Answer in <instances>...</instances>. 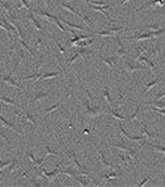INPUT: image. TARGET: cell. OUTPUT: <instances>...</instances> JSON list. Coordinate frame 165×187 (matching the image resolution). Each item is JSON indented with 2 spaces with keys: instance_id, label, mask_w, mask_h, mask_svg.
<instances>
[{
  "instance_id": "17",
  "label": "cell",
  "mask_w": 165,
  "mask_h": 187,
  "mask_svg": "<svg viewBox=\"0 0 165 187\" xmlns=\"http://www.w3.org/2000/svg\"><path fill=\"white\" fill-rule=\"evenodd\" d=\"M117 55H116V58H114V57H110V58H100L101 60H102L104 62V63L106 64V66H109L110 68H114V67H116V62H117Z\"/></svg>"
},
{
  "instance_id": "2",
  "label": "cell",
  "mask_w": 165,
  "mask_h": 187,
  "mask_svg": "<svg viewBox=\"0 0 165 187\" xmlns=\"http://www.w3.org/2000/svg\"><path fill=\"white\" fill-rule=\"evenodd\" d=\"M87 114H88V116H98V115H101V114H107V111L106 110H104V109H101V107H98V106H92V105H89V106H87Z\"/></svg>"
},
{
  "instance_id": "5",
  "label": "cell",
  "mask_w": 165,
  "mask_h": 187,
  "mask_svg": "<svg viewBox=\"0 0 165 187\" xmlns=\"http://www.w3.org/2000/svg\"><path fill=\"white\" fill-rule=\"evenodd\" d=\"M2 81L5 83V84H8V85H11V86H13V88H16V89H20L21 92H25V89L22 88L21 85L17 84V81L11 76V75H9V76H3V77H2Z\"/></svg>"
},
{
  "instance_id": "15",
  "label": "cell",
  "mask_w": 165,
  "mask_h": 187,
  "mask_svg": "<svg viewBox=\"0 0 165 187\" xmlns=\"http://www.w3.org/2000/svg\"><path fill=\"white\" fill-rule=\"evenodd\" d=\"M28 18H29V20H30L31 22H33V25L35 26V29H37V30H40V32H42V30H43V26H42V25L40 24V21H38L37 18L34 17L33 12H30V13H29V16H28Z\"/></svg>"
},
{
  "instance_id": "33",
  "label": "cell",
  "mask_w": 165,
  "mask_h": 187,
  "mask_svg": "<svg viewBox=\"0 0 165 187\" xmlns=\"http://www.w3.org/2000/svg\"><path fill=\"white\" fill-rule=\"evenodd\" d=\"M60 105H62V101H59V102H56L55 105H53V106H51V107H47V109H45V110H43V113H46V114H50V113H53V111H54V110H56V109H58V107H59Z\"/></svg>"
},
{
  "instance_id": "40",
  "label": "cell",
  "mask_w": 165,
  "mask_h": 187,
  "mask_svg": "<svg viewBox=\"0 0 165 187\" xmlns=\"http://www.w3.org/2000/svg\"><path fill=\"white\" fill-rule=\"evenodd\" d=\"M78 52L81 55V57H82V55H84V57H85V55H91V54H93L92 51H89V50H87L85 47H80Z\"/></svg>"
},
{
  "instance_id": "20",
  "label": "cell",
  "mask_w": 165,
  "mask_h": 187,
  "mask_svg": "<svg viewBox=\"0 0 165 187\" xmlns=\"http://www.w3.org/2000/svg\"><path fill=\"white\" fill-rule=\"evenodd\" d=\"M25 154H26V157L31 161V162H34L35 165H41V164H43V161H45V158H46V157H43V158H40V160H38V158H35V157H34L33 153H31V152H26Z\"/></svg>"
},
{
  "instance_id": "8",
  "label": "cell",
  "mask_w": 165,
  "mask_h": 187,
  "mask_svg": "<svg viewBox=\"0 0 165 187\" xmlns=\"http://www.w3.org/2000/svg\"><path fill=\"white\" fill-rule=\"evenodd\" d=\"M97 153H98V157H100V160H101V162H102V165L106 167V169H113L114 170V167H119V166H116L114 164H111V162H109L106 158H105V156H104V153L100 151V149H97Z\"/></svg>"
},
{
  "instance_id": "41",
  "label": "cell",
  "mask_w": 165,
  "mask_h": 187,
  "mask_svg": "<svg viewBox=\"0 0 165 187\" xmlns=\"http://www.w3.org/2000/svg\"><path fill=\"white\" fill-rule=\"evenodd\" d=\"M54 41H55V39H54ZM55 45L58 46V48L60 50V52H62V54H63V55H64V57H66V48H64V46H63L62 43H60V42H58V41H55Z\"/></svg>"
},
{
  "instance_id": "12",
  "label": "cell",
  "mask_w": 165,
  "mask_h": 187,
  "mask_svg": "<svg viewBox=\"0 0 165 187\" xmlns=\"http://www.w3.org/2000/svg\"><path fill=\"white\" fill-rule=\"evenodd\" d=\"M153 4H160V5H165V3H164V0H149L148 3H145V4H143L140 8H138V9H135L134 12L136 13V12H140L142 9H145V8H148V7H151V5H153Z\"/></svg>"
},
{
  "instance_id": "32",
  "label": "cell",
  "mask_w": 165,
  "mask_h": 187,
  "mask_svg": "<svg viewBox=\"0 0 165 187\" xmlns=\"http://www.w3.org/2000/svg\"><path fill=\"white\" fill-rule=\"evenodd\" d=\"M93 34H97V35H101V37H113V35H116V33L110 32V30H102V32H93Z\"/></svg>"
},
{
  "instance_id": "37",
  "label": "cell",
  "mask_w": 165,
  "mask_h": 187,
  "mask_svg": "<svg viewBox=\"0 0 165 187\" xmlns=\"http://www.w3.org/2000/svg\"><path fill=\"white\" fill-rule=\"evenodd\" d=\"M18 41H20V43H21V46L25 48V50H26V51H29L30 52V57L31 58H34V55H33V51H31V48H30V46H28L26 45V42H25L24 39H20V38H18Z\"/></svg>"
},
{
  "instance_id": "38",
  "label": "cell",
  "mask_w": 165,
  "mask_h": 187,
  "mask_svg": "<svg viewBox=\"0 0 165 187\" xmlns=\"http://www.w3.org/2000/svg\"><path fill=\"white\" fill-rule=\"evenodd\" d=\"M87 3H89L91 5H105L107 2H101V0H85Z\"/></svg>"
},
{
  "instance_id": "6",
  "label": "cell",
  "mask_w": 165,
  "mask_h": 187,
  "mask_svg": "<svg viewBox=\"0 0 165 187\" xmlns=\"http://www.w3.org/2000/svg\"><path fill=\"white\" fill-rule=\"evenodd\" d=\"M0 123L3 124V126H5V127H8V128H11V130H13V131H16V132L18 134V135H21L22 134V131L21 130H18L17 127H16V124L15 123H12V122H9V121H7L5 118L0 114Z\"/></svg>"
},
{
  "instance_id": "21",
  "label": "cell",
  "mask_w": 165,
  "mask_h": 187,
  "mask_svg": "<svg viewBox=\"0 0 165 187\" xmlns=\"http://www.w3.org/2000/svg\"><path fill=\"white\" fill-rule=\"evenodd\" d=\"M118 157H119L120 160H122L123 162H127V164H134V160H132L134 157H132V156H131L129 152H125V154H119Z\"/></svg>"
},
{
  "instance_id": "35",
  "label": "cell",
  "mask_w": 165,
  "mask_h": 187,
  "mask_svg": "<svg viewBox=\"0 0 165 187\" xmlns=\"http://www.w3.org/2000/svg\"><path fill=\"white\" fill-rule=\"evenodd\" d=\"M91 43H93V38L82 39L81 42H79V43H75V45H78L79 47H85V46H88V45H91Z\"/></svg>"
},
{
  "instance_id": "3",
  "label": "cell",
  "mask_w": 165,
  "mask_h": 187,
  "mask_svg": "<svg viewBox=\"0 0 165 187\" xmlns=\"http://www.w3.org/2000/svg\"><path fill=\"white\" fill-rule=\"evenodd\" d=\"M109 148H111V149H120V151H125V152H129L132 157L135 158V156H136V152L134 151V149H131V147H129V145H126L123 141H119V143H116V144H111V145H109Z\"/></svg>"
},
{
  "instance_id": "34",
  "label": "cell",
  "mask_w": 165,
  "mask_h": 187,
  "mask_svg": "<svg viewBox=\"0 0 165 187\" xmlns=\"http://www.w3.org/2000/svg\"><path fill=\"white\" fill-rule=\"evenodd\" d=\"M59 72H49V73H43L42 75V80H46V79H53V77H56V76H59Z\"/></svg>"
},
{
  "instance_id": "47",
  "label": "cell",
  "mask_w": 165,
  "mask_h": 187,
  "mask_svg": "<svg viewBox=\"0 0 165 187\" xmlns=\"http://www.w3.org/2000/svg\"><path fill=\"white\" fill-rule=\"evenodd\" d=\"M30 2H34V0H30Z\"/></svg>"
},
{
  "instance_id": "18",
  "label": "cell",
  "mask_w": 165,
  "mask_h": 187,
  "mask_svg": "<svg viewBox=\"0 0 165 187\" xmlns=\"http://www.w3.org/2000/svg\"><path fill=\"white\" fill-rule=\"evenodd\" d=\"M35 13L38 15V16H42V17H45L46 20H50V21H55V18L58 17V16H55V15H53V13H49V12H43V11H35Z\"/></svg>"
},
{
  "instance_id": "27",
  "label": "cell",
  "mask_w": 165,
  "mask_h": 187,
  "mask_svg": "<svg viewBox=\"0 0 165 187\" xmlns=\"http://www.w3.org/2000/svg\"><path fill=\"white\" fill-rule=\"evenodd\" d=\"M107 114H110L111 116H114V118H116V119H118V121H125V122H126V116H125V115H120V114L117 113V111H114V110H111V109L107 111Z\"/></svg>"
},
{
  "instance_id": "23",
  "label": "cell",
  "mask_w": 165,
  "mask_h": 187,
  "mask_svg": "<svg viewBox=\"0 0 165 187\" xmlns=\"http://www.w3.org/2000/svg\"><path fill=\"white\" fill-rule=\"evenodd\" d=\"M75 179L78 180V182H79L82 187H88V186H91V180H88L84 176H82V177H81V176H76V177H75Z\"/></svg>"
},
{
  "instance_id": "9",
  "label": "cell",
  "mask_w": 165,
  "mask_h": 187,
  "mask_svg": "<svg viewBox=\"0 0 165 187\" xmlns=\"http://www.w3.org/2000/svg\"><path fill=\"white\" fill-rule=\"evenodd\" d=\"M138 62H144V63L147 64V66L151 68V70H152V72H153V73H156V75L158 73V71H157L156 66L153 64V62L148 59V57H138Z\"/></svg>"
},
{
  "instance_id": "19",
  "label": "cell",
  "mask_w": 165,
  "mask_h": 187,
  "mask_svg": "<svg viewBox=\"0 0 165 187\" xmlns=\"http://www.w3.org/2000/svg\"><path fill=\"white\" fill-rule=\"evenodd\" d=\"M127 72H134V71H144L145 70V66H138V64H131L129 63L127 67H126Z\"/></svg>"
},
{
  "instance_id": "30",
  "label": "cell",
  "mask_w": 165,
  "mask_h": 187,
  "mask_svg": "<svg viewBox=\"0 0 165 187\" xmlns=\"http://www.w3.org/2000/svg\"><path fill=\"white\" fill-rule=\"evenodd\" d=\"M41 77H42V73H34V75H29V76L20 77V80H40Z\"/></svg>"
},
{
  "instance_id": "45",
  "label": "cell",
  "mask_w": 165,
  "mask_h": 187,
  "mask_svg": "<svg viewBox=\"0 0 165 187\" xmlns=\"http://www.w3.org/2000/svg\"><path fill=\"white\" fill-rule=\"evenodd\" d=\"M42 2H43V3H45V4L47 5V7H49V5H50V4H51V0H42Z\"/></svg>"
},
{
  "instance_id": "39",
  "label": "cell",
  "mask_w": 165,
  "mask_h": 187,
  "mask_svg": "<svg viewBox=\"0 0 165 187\" xmlns=\"http://www.w3.org/2000/svg\"><path fill=\"white\" fill-rule=\"evenodd\" d=\"M20 2H21V4H20V7H18V8H21V7H24V8H26L28 11H30V12H33V8H31V5L26 2V0H20Z\"/></svg>"
},
{
  "instance_id": "22",
  "label": "cell",
  "mask_w": 165,
  "mask_h": 187,
  "mask_svg": "<svg viewBox=\"0 0 165 187\" xmlns=\"http://www.w3.org/2000/svg\"><path fill=\"white\" fill-rule=\"evenodd\" d=\"M139 122H140V124L143 126V135H145L147 136V139H149V140H153L155 138H153V134H151L149 131H148V128H147V124H145L142 119H139Z\"/></svg>"
},
{
  "instance_id": "48",
  "label": "cell",
  "mask_w": 165,
  "mask_h": 187,
  "mask_svg": "<svg viewBox=\"0 0 165 187\" xmlns=\"http://www.w3.org/2000/svg\"><path fill=\"white\" fill-rule=\"evenodd\" d=\"M69 2H71V0H69Z\"/></svg>"
},
{
  "instance_id": "1",
  "label": "cell",
  "mask_w": 165,
  "mask_h": 187,
  "mask_svg": "<svg viewBox=\"0 0 165 187\" xmlns=\"http://www.w3.org/2000/svg\"><path fill=\"white\" fill-rule=\"evenodd\" d=\"M64 153H66V154H67V156H68V157L71 158V160H73V162H75L76 167H78V169H79V170L82 173V174H87V176H93V174H92V171H91L89 169H88L87 166L81 165V164L79 162V160H78V157H76V154H75V152H73V151H66Z\"/></svg>"
},
{
  "instance_id": "31",
  "label": "cell",
  "mask_w": 165,
  "mask_h": 187,
  "mask_svg": "<svg viewBox=\"0 0 165 187\" xmlns=\"http://www.w3.org/2000/svg\"><path fill=\"white\" fill-rule=\"evenodd\" d=\"M21 111H22V113L25 114V118H26V121H28V122H30L31 124H35V119L33 118V115H31V114H29L28 111L25 110L24 107H21Z\"/></svg>"
},
{
  "instance_id": "16",
  "label": "cell",
  "mask_w": 165,
  "mask_h": 187,
  "mask_svg": "<svg viewBox=\"0 0 165 187\" xmlns=\"http://www.w3.org/2000/svg\"><path fill=\"white\" fill-rule=\"evenodd\" d=\"M0 101L4 102L5 105H11V106H13V107H16V109H20V110H21V107H22V106L17 105L16 101H13L12 98H8V97H0Z\"/></svg>"
},
{
  "instance_id": "25",
  "label": "cell",
  "mask_w": 165,
  "mask_h": 187,
  "mask_svg": "<svg viewBox=\"0 0 165 187\" xmlns=\"http://www.w3.org/2000/svg\"><path fill=\"white\" fill-rule=\"evenodd\" d=\"M158 81H160V80H158V79H156V80H152L151 83H148V84H147V86H145V88H144V90L140 93V96L145 94V93H147V92H148L151 88H153V86H156V85L158 84Z\"/></svg>"
},
{
  "instance_id": "13",
  "label": "cell",
  "mask_w": 165,
  "mask_h": 187,
  "mask_svg": "<svg viewBox=\"0 0 165 187\" xmlns=\"http://www.w3.org/2000/svg\"><path fill=\"white\" fill-rule=\"evenodd\" d=\"M102 177H104V178L107 180V183H110L113 179H116V178H120L122 176H120L119 173H117V171H114V170H113V171H110V173H106V174H104Z\"/></svg>"
},
{
  "instance_id": "24",
  "label": "cell",
  "mask_w": 165,
  "mask_h": 187,
  "mask_svg": "<svg viewBox=\"0 0 165 187\" xmlns=\"http://www.w3.org/2000/svg\"><path fill=\"white\" fill-rule=\"evenodd\" d=\"M59 174H67V176H69V177H72V178H75L78 174H76V171H75V169H72L71 166H68V167H66L64 170H60L59 171Z\"/></svg>"
},
{
  "instance_id": "28",
  "label": "cell",
  "mask_w": 165,
  "mask_h": 187,
  "mask_svg": "<svg viewBox=\"0 0 165 187\" xmlns=\"http://www.w3.org/2000/svg\"><path fill=\"white\" fill-rule=\"evenodd\" d=\"M80 57H81V55H80L79 52H76V54L73 55V57H72V58H69V59L67 60V63H66V68H68V67H71V66H72V64H73V63H75V62H76V60H78V59H79Z\"/></svg>"
},
{
  "instance_id": "10",
  "label": "cell",
  "mask_w": 165,
  "mask_h": 187,
  "mask_svg": "<svg viewBox=\"0 0 165 187\" xmlns=\"http://www.w3.org/2000/svg\"><path fill=\"white\" fill-rule=\"evenodd\" d=\"M116 38H117V42H118V46H119V48H118V51H117V57L118 58H120V57H125L126 54H127V50L125 48V46H123V43H122V41H120V38H119V35H118V33L116 34Z\"/></svg>"
},
{
  "instance_id": "7",
  "label": "cell",
  "mask_w": 165,
  "mask_h": 187,
  "mask_svg": "<svg viewBox=\"0 0 165 187\" xmlns=\"http://www.w3.org/2000/svg\"><path fill=\"white\" fill-rule=\"evenodd\" d=\"M119 131H120V134H122L125 138H127L129 140H132V141H140V140H143L144 139V136L143 135H140V136H132V135H130L127 131H125V128H123V126L122 124H119Z\"/></svg>"
},
{
  "instance_id": "29",
  "label": "cell",
  "mask_w": 165,
  "mask_h": 187,
  "mask_svg": "<svg viewBox=\"0 0 165 187\" xmlns=\"http://www.w3.org/2000/svg\"><path fill=\"white\" fill-rule=\"evenodd\" d=\"M104 97H105V99H106L107 105H109V107H111L113 101H111V97H110V93H109V89H107V86L104 89Z\"/></svg>"
},
{
  "instance_id": "14",
  "label": "cell",
  "mask_w": 165,
  "mask_h": 187,
  "mask_svg": "<svg viewBox=\"0 0 165 187\" xmlns=\"http://www.w3.org/2000/svg\"><path fill=\"white\" fill-rule=\"evenodd\" d=\"M62 8H64V9H67L69 13H73V15H76L78 17H80V18H82V16H84V13H79V12H76V9L73 8V7H71L68 3H62Z\"/></svg>"
},
{
  "instance_id": "42",
  "label": "cell",
  "mask_w": 165,
  "mask_h": 187,
  "mask_svg": "<svg viewBox=\"0 0 165 187\" xmlns=\"http://www.w3.org/2000/svg\"><path fill=\"white\" fill-rule=\"evenodd\" d=\"M151 149H153V151H158V152H163V153H165V147H161V145H152L151 147Z\"/></svg>"
},
{
  "instance_id": "4",
  "label": "cell",
  "mask_w": 165,
  "mask_h": 187,
  "mask_svg": "<svg viewBox=\"0 0 165 187\" xmlns=\"http://www.w3.org/2000/svg\"><path fill=\"white\" fill-rule=\"evenodd\" d=\"M60 164H62V162H59L58 165H56V166L54 167V170H53V171H46L45 167H41V173H42V176H43V177H46L47 179H55V178H56V176H58L59 171H60V170H59Z\"/></svg>"
},
{
  "instance_id": "46",
  "label": "cell",
  "mask_w": 165,
  "mask_h": 187,
  "mask_svg": "<svg viewBox=\"0 0 165 187\" xmlns=\"http://www.w3.org/2000/svg\"><path fill=\"white\" fill-rule=\"evenodd\" d=\"M127 2H130V0H122V2H120V4H122V5H123L125 3H127Z\"/></svg>"
},
{
  "instance_id": "36",
  "label": "cell",
  "mask_w": 165,
  "mask_h": 187,
  "mask_svg": "<svg viewBox=\"0 0 165 187\" xmlns=\"http://www.w3.org/2000/svg\"><path fill=\"white\" fill-rule=\"evenodd\" d=\"M49 94L46 92H40V93H37V96L35 97H33V99H31V101H40V99H43V98H46Z\"/></svg>"
},
{
  "instance_id": "11",
  "label": "cell",
  "mask_w": 165,
  "mask_h": 187,
  "mask_svg": "<svg viewBox=\"0 0 165 187\" xmlns=\"http://www.w3.org/2000/svg\"><path fill=\"white\" fill-rule=\"evenodd\" d=\"M151 38H153V32L143 33V34H139V35H135V37H129L127 39H131V41H143V39H151Z\"/></svg>"
},
{
  "instance_id": "43",
  "label": "cell",
  "mask_w": 165,
  "mask_h": 187,
  "mask_svg": "<svg viewBox=\"0 0 165 187\" xmlns=\"http://www.w3.org/2000/svg\"><path fill=\"white\" fill-rule=\"evenodd\" d=\"M0 138H2L4 141H7V143H11V140H9V138L7 135H5V132H3L2 130H0Z\"/></svg>"
},
{
  "instance_id": "26",
  "label": "cell",
  "mask_w": 165,
  "mask_h": 187,
  "mask_svg": "<svg viewBox=\"0 0 165 187\" xmlns=\"http://www.w3.org/2000/svg\"><path fill=\"white\" fill-rule=\"evenodd\" d=\"M45 148H46V154H45V157H49V156H56V157H59V156H60V153H59L58 151H55V149L50 148L49 145H46Z\"/></svg>"
},
{
  "instance_id": "44",
  "label": "cell",
  "mask_w": 165,
  "mask_h": 187,
  "mask_svg": "<svg viewBox=\"0 0 165 187\" xmlns=\"http://www.w3.org/2000/svg\"><path fill=\"white\" fill-rule=\"evenodd\" d=\"M152 178H153V176H149V177H147V178H145L144 180H142V182H140V183H139V187H142V186H144V185H145V183H147V182H148V180H149V179H152Z\"/></svg>"
}]
</instances>
